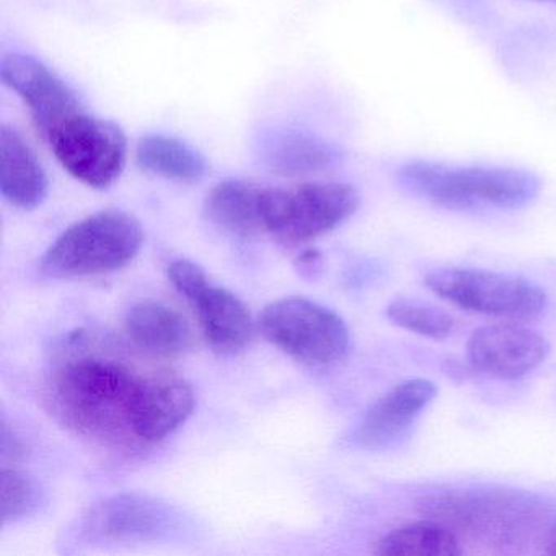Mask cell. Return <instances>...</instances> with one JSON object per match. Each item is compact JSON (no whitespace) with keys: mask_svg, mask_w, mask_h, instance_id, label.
Returning <instances> with one entry per match:
<instances>
[{"mask_svg":"<svg viewBox=\"0 0 556 556\" xmlns=\"http://www.w3.org/2000/svg\"><path fill=\"white\" fill-rule=\"evenodd\" d=\"M141 377L116 361L80 357L53 374L50 400L77 432L102 441H135L129 416Z\"/></svg>","mask_w":556,"mask_h":556,"instance_id":"1","label":"cell"},{"mask_svg":"<svg viewBox=\"0 0 556 556\" xmlns=\"http://www.w3.org/2000/svg\"><path fill=\"white\" fill-rule=\"evenodd\" d=\"M400 181L416 197L445 207L514 210L526 206L540 191V180L530 172L507 167H454L413 162L400 168Z\"/></svg>","mask_w":556,"mask_h":556,"instance_id":"2","label":"cell"},{"mask_svg":"<svg viewBox=\"0 0 556 556\" xmlns=\"http://www.w3.org/2000/svg\"><path fill=\"white\" fill-rule=\"evenodd\" d=\"M141 223L123 211L93 214L64 230L41 260L53 278L106 275L128 266L141 252Z\"/></svg>","mask_w":556,"mask_h":556,"instance_id":"3","label":"cell"},{"mask_svg":"<svg viewBox=\"0 0 556 556\" xmlns=\"http://www.w3.org/2000/svg\"><path fill=\"white\" fill-rule=\"evenodd\" d=\"M359 207L356 188L338 181L263 188V232L285 245L311 242L350 219Z\"/></svg>","mask_w":556,"mask_h":556,"instance_id":"4","label":"cell"},{"mask_svg":"<svg viewBox=\"0 0 556 556\" xmlns=\"http://www.w3.org/2000/svg\"><path fill=\"white\" fill-rule=\"evenodd\" d=\"M262 331L269 343L314 369L337 367L351 350L343 318L308 299H281L269 304L263 311Z\"/></svg>","mask_w":556,"mask_h":556,"instance_id":"5","label":"cell"},{"mask_svg":"<svg viewBox=\"0 0 556 556\" xmlns=\"http://www.w3.org/2000/svg\"><path fill=\"white\" fill-rule=\"evenodd\" d=\"M425 285L444 301L488 317L533 320L546 308V294L539 286L484 269H435L426 276Z\"/></svg>","mask_w":556,"mask_h":556,"instance_id":"6","label":"cell"},{"mask_svg":"<svg viewBox=\"0 0 556 556\" xmlns=\"http://www.w3.org/2000/svg\"><path fill=\"white\" fill-rule=\"evenodd\" d=\"M43 139L67 174L96 190L112 187L128 161L125 131L86 110L64 119Z\"/></svg>","mask_w":556,"mask_h":556,"instance_id":"7","label":"cell"},{"mask_svg":"<svg viewBox=\"0 0 556 556\" xmlns=\"http://www.w3.org/2000/svg\"><path fill=\"white\" fill-rule=\"evenodd\" d=\"M180 526L170 504L142 494H116L90 507L79 536L92 545H136L164 539Z\"/></svg>","mask_w":556,"mask_h":556,"instance_id":"8","label":"cell"},{"mask_svg":"<svg viewBox=\"0 0 556 556\" xmlns=\"http://www.w3.org/2000/svg\"><path fill=\"white\" fill-rule=\"evenodd\" d=\"M0 77L8 89L21 97L41 138H47L60 123L84 110L77 93L35 58L5 54Z\"/></svg>","mask_w":556,"mask_h":556,"instance_id":"9","label":"cell"},{"mask_svg":"<svg viewBox=\"0 0 556 556\" xmlns=\"http://www.w3.org/2000/svg\"><path fill=\"white\" fill-rule=\"evenodd\" d=\"M549 343L539 331L516 324L488 325L468 338L471 366L496 379L514 380L535 370L548 357Z\"/></svg>","mask_w":556,"mask_h":556,"instance_id":"10","label":"cell"},{"mask_svg":"<svg viewBox=\"0 0 556 556\" xmlns=\"http://www.w3.org/2000/svg\"><path fill=\"white\" fill-rule=\"evenodd\" d=\"M194 408L191 387L174 374L142 376L132 399L131 425L136 442H157L180 428Z\"/></svg>","mask_w":556,"mask_h":556,"instance_id":"11","label":"cell"},{"mask_svg":"<svg viewBox=\"0 0 556 556\" xmlns=\"http://www.w3.org/2000/svg\"><path fill=\"white\" fill-rule=\"evenodd\" d=\"M435 395L438 387L431 380L412 379L399 383L367 409L351 441L364 448L392 445L415 425Z\"/></svg>","mask_w":556,"mask_h":556,"instance_id":"12","label":"cell"},{"mask_svg":"<svg viewBox=\"0 0 556 556\" xmlns=\"http://www.w3.org/2000/svg\"><path fill=\"white\" fill-rule=\"evenodd\" d=\"M207 343L224 356L242 353L252 343L255 324L247 305L229 289L207 285L190 302Z\"/></svg>","mask_w":556,"mask_h":556,"instance_id":"13","label":"cell"},{"mask_svg":"<svg viewBox=\"0 0 556 556\" xmlns=\"http://www.w3.org/2000/svg\"><path fill=\"white\" fill-rule=\"evenodd\" d=\"M0 190L12 206L37 210L50 190L47 170L34 149L11 126L0 128Z\"/></svg>","mask_w":556,"mask_h":556,"instance_id":"14","label":"cell"},{"mask_svg":"<svg viewBox=\"0 0 556 556\" xmlns=\"http://www.w3.org/2000/svg\"><path fill=\"white\" fill-rule=\"evenodd\" d=\"M126 334L138 350L159 357L178 356L191 341L184 315L161 302L135 305L126 317Z\"/></svg>","mask_w":556,"mask_h":556,"instance_id":"15","label":"cell"},{"mask_svg":"<svg viewBox=\"0 0 556 556\" xmlns=\"http://www.w3.org/2000/svg\"><path fill=\"white\" fill-rule=\"evenodd\" d=\"M260 185L242 180H227L207 194L204 213L211 223L237 237H255L263 232Z\"/></svg>","mask_w":556,"mask_h":556,"instance_id":"16","label":"cell"},{"mask_svg":"<svg viewBox=\"0 0 556 556\" xmlns=\"http://www.w3.org/2000/svg\"><path fill=\"white\" fill-rule=\"evenodd\" d=\"M260 155L271 170L282 175H305L325 170L340 159V152L304 132L286 131L266 136Z\"/></svg>","mask_w":556,"mask_h":556,"instance_id":"17","label":"cell"},{"mask_svg":"<svg viewBox=\"0 0 556 556\" xmlns=\"http://www.w3.org/2000/svg\"><path fill=\"white\" fill-rule=\"evenodd\" d=\"M136 162L142 170L175 184L193 185L207 174V162L200 152L165 135H148L139 139Z\"/></svg>","mask_w":556,"mask_h":556,"instance_id":"18","label":"cell"},{"mask_svg":"<svg viewBox=\"0 0 556 556\" xmlns=\"http://www.w3.org/2000/svg\"><path fill=\"white\" fill-rule=\"evenodd\" d=\"M464 552L457 535L444 523L416 522L400 527L377 542V555L457 556Z\"/></svg>","mask_w":556,"mask_h":556,"instance_id":"19","label":"cell"},{"mask_svg":"<svg viewBox=\"0 0 556 556\" xmlns=\"http://www.w3.org/2000/svg\"><path fill=\"white\" fill-rule=\"evenodd\" d=\"M387 317L403 330L431 340H444L457 328V321L434 305L422 304L409 299H396L387 307Z\"/></svg>","mask_w":556,"mask_h":556,"instance_id":"20","label":"cell"},{"mask_svg":"<svg viewBox=\"0 0 556 556\" xmlns=\"http://www.w3.org/2000/svg\"><path fill=\"white\" fill-rule=\"evenodd\" d=\"M2 523L17 522L30 516L40 504V490L27 475L15 468H2Z\"/></svg>","mask_w":556,"mask_h":556,"instance_id":"21","label":"cell"},{"mask_svg":"<svg viewBox=\"0 0 556 556\" xmlns=\"http://www.w3.org/2000/svg\"><path fill=\"white\" fill-rule=\"evenodd\" d=\"M168 279H170L172 286L187 299L188 302L193 301L207 285L206 273L197 263L190 262V260H175L170 266H168Z\"/></svg>","mask_w":556,"mask_h":556,"instance_id":"22","label":"cell"},{"mask_svg":"<svg viewBox=\"0 0 556 556\" xmlns=\"http://www.w3.org/2000/svg\"><path fill=\"white\" fill-rule=\"evenodd\" d=\"M0 438H2L0 439V454H2L4 467L21 464V462L25 460V457H27V445L15 434V431L9 428L5 419H2V434H0Z\"/></svg>","mask_w":556,"mask_h":556,"instance_id":"23","label":"cell"},{"mask_svg":"<svg viewBox=\"0 0 556 556\" xmlns=\"http://www.w3.org/2000/svg\"><path fill=\"white\" fill-rule=\"evenodd\" d=\"M543 552L548 555H556V517L548 523L545 536H543Z\"/></svg>","mask_w":556,"mask_h":556,"instance_id":"24","label":"cell"},{"mask_svg":"<svg viewBox=\"0 0 556 556\" xmlns=\"http://www.w3.org/2000/svg\"><path fill=\"white\" fill-rule=\"evenodd\" d=\"M318 262H320V255L315 250H307V252L302 253L299 256V268L302 271H312V269L317 268Z\"/></svg>","mask_w":556,"mask_h":556,"instance_id":"25","label":"cell"},{"mask_svg":"<svg viewBox=\"0 0 556 556\" xmlns=\"http://www.w3.org/2000/svg\"><path fill=\"white\" fill-rule=\"evenodd\" d=\"M548 2H555V4H556V0H548Z\"/></svg>","mask_w":556,"mask_h":556,"instance_id":"26","label":"cell"}]
</instances>
